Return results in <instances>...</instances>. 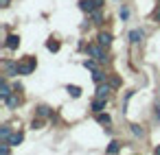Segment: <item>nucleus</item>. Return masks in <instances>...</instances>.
<instances>
[{
    "label": "nucleus",
    "instance_id": "1",
    "mask_svg": "<svg viewBox=\"0 0 160 155\" xmlns=\"http://www.w3.org/2000/svg\"><path fill=\"white\" fill-rule=\"evenodd\" d=\"M35 66H38L35 57H27L24 61L18 63V74H31V72L35 70Z\"/></svg>",
    "mask_w": 160,
    "mask_h": 155
},
{
    "label": "nucleus",
    "instance_id": "2",
    "mask_svg": "<svg viewBox=\"0 0 160 155\" xmlns=\"http://www.w3.org/2000/svg\"><path fill=\"white\" fill-rule=\"evenodd\" d=\"M103 5V0H79V9L86 13H92L94 9H99Z\"/></svg>",
    "mask_w": 160,
    "mask_h": 155
},
{
    "label": "nucleus",
    "instance_id": "3",
    "mask_svg": "<svg viewBox=\"0 0 160 155\" xmlns=\"http://www.w3.org/2000/svg\"><path fill=\"white\" fill-rule=\"evenodd\" d=\"M86 53L92 55L97 61H105V59H108V57H105V46H101V44H99V46H88Z\"/></svg>",
    "mask_w": 160,
    "mask_h": 155
},
{
    "label": "nucleus",
    "instance_id": "4",
    "mask_svg": "<svg viewBox=\"0 0 160 155\" xmlns=\"http://www.w3.org/2000/svg\"><path fill=\"white\" fill-rule=\"evenodd\" d=\"M110 92H112V85H110V83H101V85L97 87V96H99V98H108Z\"/></svg>",
    "mask_w": 160,
    "mask_h": 155
},
{
    "label": "nucleus",
    "instance_id": "5",
    "mask_svg": "<svg viewBox=\"0 0 160 155\" xmlns=\"http://www.w3.org/2000/svg\"><path fill=\"white\" fill-rule=\"evenodd\" d=\"M142 37H145V31H142V29H134V31L129 33V42H132V44L142 42Z\"/></svg>",
    "mask_w": 160,
    "mask_h": 155
},
{
    "label": "nucleus",
    "instance_id": "6",
    "mask_svg": "<svg viewBox=\"0 0 160 155\" xmlns=\"http://www.w3.org/2000/svg\"><path fill=\"white\" fill-rule=\"evenodd\" d=\"M105 101H108V98H99V96H97V98L92 101V105H90V107H92V111H94V114L103 111V109H105Z\"/></svg>",
    "mask_w": 160,
    "mask_h": 155
},
{
    "label": "nucleus",
    "instance_id": "7",
    "mask_svg": "<svg viewBox=\"0 0 160 155\" xmlns=\"http://www.w3.org/2000/svg\"><path fill=\"white\" fill-rule=\"evenodd\" d=\"M5 44H7V48H9V50H16V48L20 46V37H18V35H9Z\"/></svg>",
    "mask_w": 160,
    "mask_h": 155
},
{
    "label": "nucleus",
    "instance_id": "8",
    "mask_svg": "<svg viewBox=\"0 0 160 155\" xmlns=\"http://www.w3.org/2000/svg\"><path fill=\"white\" fill-rule=\"evenodd\" d=\"M13 133H11V127H0V138H2V142H9V138H11Z\"/></svg>",
    "mask_w": 160,
    "mask_h": 155
},
{
    "label": "nucleus",
    "instance_id": "9",
    "mask_svg": "<svg viewBox=\"0 0 160 155\" xmlns=\"http://www.w3.org/2000/svg\"><path fill=\"white\" fill-rule=\"evenodd\" d=\"M5 70H7V74H9V77H13V74H18V63L5 61Z\"/></svg>",
    "mask_w": 160,
    "mask_h": 155
},
{
    "label": "nucleus",
    "instance_id": "10",
    "mask_svg": "<svg viewBox=\"0 0 160 155\" xmlns=\"http://www.w3.org/2000/svg\"><path fill=\"white\" fill-rule=\"evenodd\" d=\"M5 103H7V107H9V109H13V107H18V105H20V98H18V96H11V94H9V96L5 98Z\"/></svg>",
    "mask_w": 160,
    "mask_h": 155
},
{
    "label": "nucleus",
    "instance_id": "11",
    "mask_svg": "<svg viewBox=\"0 0 160 155\" xmlns=\"http://www.w3.org/2000/svg\"><path fill=\"white\" fill-rule=\"evenodd\" d=\"M99 44H101V46H110V44H112V35H110V33H101V35H99Z\"/></svg>",
    "mask_w": 160,
    "mask_h": 155
},
{
    "label": "nucleus",
    "instance_id": "12",
    "mask_svg": "<svg viewBox=\"0 0 160 155\" xmlns=\"http://www.w3.org/2000/svg\"><path fill=\"white\" fill-rule=\"evenodd\" d=\"M46 48H48L51 53H57V50L62 48V44H59L57 40H48V42H46Z\"/></svg>",
    "mask_w": 160,
    "mask_h": 155
},
{
    "label": "nucleus",
    "instance_id": "13",
    "mask_svg": "<svg viewBox=\"0 0 160 155\" xmlns=\"http://www.w3.org/2000/svg\"><path fill=\"white\" fill-rule=\"evenodd\" d=\"M97 122H99V124H110V122H112V118H110L108 114L99 111V114H97Z\"/></svg>",
    "mask_w": 160,
    "mask_h": 155
},
{
    "label": "nucleus",
    "instance_id": "14",
    "mask_svg": "<svg viewBox=\"0 0 160 155\" xmlns=\"http://www.w3.org/2000/svg\"><path fill=\"white\" fill-rule=\"evenodd\" d=\"M22 140H24V135H22V133L18 131V133H13V135L9 138V144H11V146H18V144H20Z\"/></svg>",
    "mask_w": 160,
    "mask_h": 155
},
{
    "label": "nucleus",
    "instance_id": "15",
    "mask_svg": "<svg viewBox=\"0 0 160 155\" xmlns=\"http://www.w3.org/2000/svg\"><path fill=\"white\" fill-rule=\"evenodd\" d=\"M66 92H68L72 98H79V96H81V90H79L77 85H68V87H66Z\"/></svg>",
    "mask_w": 160,
    "mask_h": 155
},
{
    "label": "nucleus",
    "instance_id": "16",
    "mask_svg": "<svg viewBox=\"0 0 160 155\" xmlns=\"http://www.w3.org/2000/svg\"><path fill=\"white\" fill-rule=\"evenodd\" d=\"M11 94V90H9V83L7 81H2V83H0V96H2V98H7Z\"/></svg>",
    "mask_w": 160,
    "mask_h": 155
},
{
    "label": "nucleus",
    "instance_id": "17",
    "mask_svg": "<svg viewBox=\"0 0 160 155\" xmlns=\"http://www.w3.org/2000/svg\"><path fill=\"white\" fill-rule=\"evenodd\" d=\"M38 116H40V118H48V116H51V109H48L46 105H40V107H38Z\"/></svg>",
    "mask_w": 160,
    "mask_h": 155
},
{
    "label": "nucleus",
    "instance_id": "18",
    "mask_svg": "<svg viewBox=\"0 0 160 155\" xmlns=\"http://www.w3.org/2000/svg\"><path fill=\"white\" fill-rule=\"evenodd\" d=\"M92 20H94V24H101V22H103V16H101V11H99V9H94V11H92Z\"/></svg>",
    "mask_w": 160,
    "mask_h": 155
},
{
    "label": "nucleus",
    "instance_id": "19",
    "mask_svg": "<svg viewBox=\"0 0 160 155\" xmlns=\"http://www.w3.org/2000/svg\"><path fill=\"white\" fill-rule=\"evenodd\" d=\"M121 151V144L114 140V142H110V146H108V153H118Z\"/></svg>",
    "mask_w": 160,
    "mask_h": 155
},
{
    "label": "nucleus",
    "instance_id": "20",
    "mask_svg": "<svg viewBox=\"0 0 160 155\" xmlns=\"http://www.w3.org/2000/svg\"><path fill=\"white\" fill-rule=\"evenodd\" d=\"M92 79H94V81H97V83H101V81H103V79H105V74H103V72H101V70H94V72H92Z\"/></svg>",
    "mask_w": 160,
    "mask_h": 155
},
{
    "label": "nucleus",
    "instance_id": "21",
    "mask_svg": "<svg viewBox=\"0 0 160 155\" xmlns=\"http://www.w3.org/2000/svg\"><path fill=\"white\" fill-rule=\"evenodd\" d=\"M132 133H134L136 138H142V135H145V131H142L138 124H132Z\"/></svg>",
    "mask_w": 160,
    "mask_h": 155
},
{
    "label": "nucleus",
    "instance_id": "22",
    "mask_svg": "<svg viewBox=\"0 0 160 155\" xmlns=\"http://www.w3.org/2000/svg\"><path fill=\"white\" fill-rule=\"evenodd\" d=\"M121 18H123V20H127V18H129V9H127V7H123V9H121Z\"/></svg>",
    "mask_w": 160,
    "mask_h": 155
},
{
    "label": "nucleus",
    "instance_id": "23",
    "mask_svg": "<svg viewBox=\"0 0 160 155\" xmlns=\"http://www.w3.org/2000/svg\"><path fill=\"white\" fill-rule=\"evenodd\" d=\"M83 68H88V70H94V61H92V59L83 61Z\"/></svg>",
    "mask_w": 160,
    "mask_h": 155
},
{
    "label": "nucleus",
    "instance_id": "24",
    "mask_svg": "<svg viewBox=\"0 0 160 155\" xmlns=\"http://www.w3.org/2000/svg\"><path fill=\"white\" fill-rule=\"evenodd\" d=\"M110 85H112V87H118V85H121V81H118L116 77H112V79H110Z\"/></svg>",
    "mask_w": 160,
    "mask_h": 155
},
{
    "label": "nucleus",
    "instance_id": "25",
    "mask_svg": "<svg viewBox=\"0 0 160 155\" xmlns=\"http://www.w3.org/2000/svg\"><path fill=\"white\" fill-rule=\"evenodd\" d=\"M7 144H9V142H7ZM7 144H5V146H0V153H2V155L9 153V146H7Z\"/></svg>",
    "mask_w": 160,
    "mask_h": 155
},
{
    "label": "nucleus",
    "instance_id": "26",
    "mask_svg": "<svg viewBox=\"0 0 160 155\" xmlns=\"http://www.w3.org/2000/svg\"><path fill=\"white\" fill-rule=\"evenodd\" d=\"M156 116H158V120H160V101L156 103Z\"/></svg>",
    "mask_w": 160,
    "mask_h": 155
},
{
    "label": "nucleus",
    "instance_id": "27",
    "mask_svg": "<svg viewBox=\"0 0 160 155\" xmlns=\"http://www.w3.org/2000/svg\"><path fill=\"white\" fill-rule=\"evenodd\" d=\"M153 18H156V22H160V7H158V11H156V16H153Z\"/></svg>",
    "mask_w": 160,
    "mask_h": 155
},
{
    "label": "nucleus",
    "instance_id": "28",
    "mask_svg": "<svg viewBox=\"0 0 160 155\" xmlns=\"http://www.w3.org/2000/svg\"><path fill=\"white\" fill-rule=\"evenodd\" d=\"M0 2H2V7H9V2H11V0H0Z\"/></svg>",
    "mask_w": 160,
    "mask_h": 155
},
{
    "label": "nucleus",
    "instance_id": "29",
    "mask_svg": "<svg viewBox=\"0 0 160 155\" xmlns=\"http://www.w3.org/2000/svg\"><path fill=\"white\" fill-rule=\"evenodd\" d=\"M153 153H156V155H158V153H160V146H156V148H153Z\"/></svg>",
    "mask_w": 160,
    "mask_h": 155
},
{
    "label": "nucleus",
    "instance_id": "30",
    "mask_svg": "<svg viewBox=\"0 0 160 155\" xmlns=\"http://www.w3.org/2000/svg\"><path fill=\"white\" fill-rule=\"evenodd\" d=\"M158 7H160V0H158Z\"/></svg>",
    "mask_w": 160,
    "mask_h": 155
}]
</instances>
